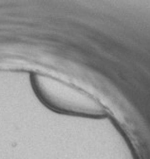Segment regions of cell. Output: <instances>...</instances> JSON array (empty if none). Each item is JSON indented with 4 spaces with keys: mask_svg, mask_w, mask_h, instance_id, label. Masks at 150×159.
<instances>
[{
    "mask_svg": "<svg viewBox=\"0 0 150 159\" xmlns=\"http://www.w3.org/2000/svg\"><path fill=\"white\" fill-rule=\"evenodd\" d=\"M31 84L40 101L54 111L83 116H99L104 111L85 91L51 76L34 73Z\"/></svg>",
    "mask_w": 150,
    "mask_h": 159,
    "instance_id": "cell-1",
    "label": "cell"
}]
</instances>
